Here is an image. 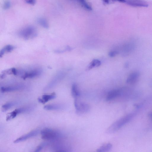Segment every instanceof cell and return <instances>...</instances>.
<instances>
[{"label":"cell","mask_w":152,"mask_h":152,"mask_svg":"<svg viewBox=\"0 0 152 152\" xmlns=\"http://www.w3.org/2000/svg\"><path fill=\"white\" fill-rule=\"evenodd\" d=\"M133 114H129L119 119L108 128L106 132L111 134L115 132L129 122L133 118Z\"/></svg>","instance_id":"obj_1"},{"label":"cell","mask_w":152,"mask_h":152,"mask_svg":"<svg viewBox=\"0 0 152 152\" xmlns=\"http://www.w3.org/2000/svg\"><path fill=\"white\" fill-rule=\"evenodd\" d=\"M40 132L42 139L44 140H54L62 137V134L60 132L50 128L44 129Z\"/></svg>","instance_id":"obj_2"},{"label":"cell","mask_w":152,"mask_h":152,"mask_svg":"<svg viewBox=\"0 0 152 152\" xmlns=\"http://www.w3.org/2000/svg\"><path fill=\"white\" fill-rule=\"evenodd\" d=\"M37 34V31L36 28L31 26H28L24 27L19 32V35L26 40L34 38Z\"/></svg>","instance_id":"obj_3"},{"label":"cell","mask_w":152,"mask_h":152,"mask_svg":"<svg viewBox=\"0 0 152 152\" xmlns=\"http://www.w3.org/2000/svg\"><path fill=\"white\" fill-rule=\"evenodd\" d=\"M74 104L76 113L78 114L86 113L90 110V106L88 104L81 102L77 99H75Z\"/></svg>","instance_id":"obj_4"},{"label":"cell","mask_w":152,"mask_h":152,"mask_svg":"<svg viewBox=\"0 0 152 152\" xmlns=\"http://www.w3.org/2000/svg\"><path fill=\"white\" fill-rule=\"evenodd\" d=\"M61 72L57 74L44 89V91H48L55 86L64 77Z\"/></svg>","instance_id":"obj_5"},{"label":"cell","mask_w":152,"mask_h":152,"mask_svg":"<svg viewBox=\"0 0 152 152\" xmlns=\"http://www.w3.org/2000/svg\"><path fill=\"white\" fill-rule=\"evenodd\" d=\"M39 133L38 130L32 131L27 134L23 135L15 140L14 142V143H17L25 140L29 138L36 136Z\"/></svg>","instance_id":"obj_6"},{"label":"cell","mask_w":152,"mask_h":152,"mask_svg":"<svg viewBox=\"0 0 152 152\" xmlns=\"http://www.w3.org/2000/svg\"><path fill=\"white\" fill-rule=\"evenodd\" d=\"M121 95V89H116L110 91L106 98L107 101H112Z\"/></svg>","instance_id":"obj_7"},{"label":"cell","mask_w":152,"mask_h":152,"mask_svg":"<svg viewBox=\"0 0 152 152\" xmlns=\"http://www.w3.org/2000/svg\"><path fill=\"white\" fill-rule=\"evenodd\" d=\"M32 108L31 106H26L16 109L10 113V116L12 118H14L18 114L30 111Z\"/></svg>","instance_id":"obj_8"},{"label":"cell","mask_w":152,"mask_h":152,"mask_svg":"<svg viewBox=\"0 0 152 152\" xmlns=\"http://www.w3.org/2000/svg\"><path fill=\"white\" fill-rule=\"evenodd\" d=\"M24 87V86L20 85L2 87L1 88V91L2 93L10 92L21 90L23 89Z\"/></svg>","instance_id":"obj_9"},{"label":"cell","mask_w":152,"mask_h":152,"mask_svg":"<svg viewBox=\"0 0 152 152\" xmlns=\"http://www.w3.org/2000/svg\"><path fill=\"white\" fill-rule=\"evenodd\" d=\"M42 73L40 69H35L25 73L22 77L23 79L35 77L40 75Z\"/></svg>","instance_id":"obj_10"},{"label":"cell","mask_w":152,"mask_h":152,"mask_svg":"<svg viewBox=\"0 0 152 152\" xmlns=\"http://www.w3.org/2000/svg\"><path fill=\"white\" fill-rule=\"evenodd\" d=\"M64 105L61 104H51L45 105L44 108L48 110H63Z\"/></svg>","instance_id":"obj_11"},{"label":"cell","mask_w":152,"mask_h":152,"mask_svg":"<svg viewBox=\"0 0 152 152\" xmlns=\"http://www.w3.org/2000/svg\"><path fill=\"white\" fill-rule=\"evenodd\" d=\"M139 76V74L138 72H133L129 75L127 79L126 82L129 84H134L137 81Z\"/></svg>","instance_id":"obj_12"},{"label":"cell","mask_w":152,"mask_h":152,"mask_svg":"<svg viewBox=\"0 0 152 152\" xmlns=\"http://www.w3.org/2000/svg\"><path fill=\"white\" fill-rule=\"evenodd\" d=\"M56 95L55 94H45L42 95V98L38 99L39 102L42 103L44 104L48 101L56 98Z\"/></svg>","instance_id":"obj_13"},{"label":"cell","mask_w":152,"mask_h":152,"mask_svg":"<svg viewBox=\"0 0 152 152\" xmlns=\"http://www.w3.org/2000/svg\"><path fill=\"white\" fill-rule=\"evenodd\" d=\"M120 1L125 2L129 5L137 6H147L148 4L144 2L140 1Z\"/></svg>","instance_id":"obj_14"},{"label":"cell","mask_w":152,"mask_h":152,"mask_svg":"<svg viewBox=\"0 0 152 152\" xmlns=\"http://www.w3.org/2000/svg\"><path fill=\"white\" fill-rule=\"evenodd\" d=\"M71 94L72 96L75 99H77L80 95V92L77 85L73 84L71 88Z\"/></svg>","instance_id":"obj_15"},{"label":"cell","mask_w":152,"mask_h":152,"mask_svg":"<svg viewBox=\"0 0 152 152\" xmlns=\"http://www.w3.org/2000/svg\"><path fill=\"white\" fill-rule=\"evenodd\" d=\"M112 147V144L110 143L104 144L98 148L96 152H107L111 150Z\"/></svg>","instance_id":"obj_16"},{"label":"cell","mask_w":152,"mask_h":152,"mask_svg":"<svg viewBox=\"0 0 152 152\" xmlns=\"http://www.w3.org/2000/svg\"><path fill=\"white\" fill-rule=\"evenodd\" d=\"M14 48V47L11 45H7L5 46L0 50V57H1L5 53L11 51Z\"/></svg>","instance_id":"obj_17"},{"label":"cell","mask_w":152,"mask_h":152,"mask_svg":"<svg viewBox=\"0 0 152 152\" xmlns=\"http://www.w3.org/2000/svg\"><path fill=\"white\" fill-rule=\"evenodd\" d=\"M101 64V62L99 60L96 59H94L87 66V70H89L94 67L99 66Z\"/></svg>","instance_id":"obj_18"},{"label":"cell","mask_w":152,"mask_h":152,"mask_svg":"<svg viewBox=\"0 0 152 152\" xmlns=\"http://www.w3.org/2000/svg\"><path fill=\"white\" fill-rule=\"evenodd\" d=\"M17 104V102H8L2 106V110L4 111H6L15 105Z\"/></svg>","instance_id":"obj_19"},{"label":"cell","mask_w":152,"mask_h":152,"mask_svg":"<svg viewBox=\"0 0 152 152\" xmlns=\"http://www.w3.org/2000/svg\"><path fill=\"white\" fill-rule=\"evenodd\" d=\"M38 23L42 26L45 28H48V24L47 20L44 18H40L37 20Z\"/></svg>","instance_id":"obj_20"},{"label":"cell","mask_w":152,"mask_h":152,"mask_svg":"<svg viewBox=\"0 0 152 152\" xmlns=\"http://www.w3.org/2000/svg\"><path fill=\"white\" fill-rule=\"evenodd\" d=\"M80 3L81 5L86 9L88 10H91V7L84 0L80 1Z\"/></svg>","instance_id":"obj_21"},{"label":"cell","mask_w":152,"mask_h":152,"mask_svg":"<svg viewBox=\"0 0 152 152\" xmlns=\"http://www.w3.org/2000/svg\"><path fill=\"white\" fill-rule=\"evenodd\" d=\"M10 6V2L9 1H6L4 2L3 5V8L5 9H7Z\"/></svg>","instance_id":"obj_22"},{"label":"cell","mask_w":152,"mask_h":152,"mask_svg":"<svg viewBox=\"0 0 152 152\" xmlns=\"http://www.w3.org/2000/svg\"><path fill=\"white\" fill-rule=\"evenodd\" d=\"M71 150L69 148H64L58 150L55 152H71Z\"/></svg>","instance_id":"obj_23"},{"label":"cell","mask_w":152,"mask_h":152,"mask_svg":"<svg viewBox=\"0 0 152 152\" xmlns=\"http://www.w3.org/2000/svg\"><path fill=\"white\" fill-rule=\"evenodd\" d=\"M44 145L43 144L38 146L33 152H40L43 148Z\"/></svg>","instance_id":"obj_24"},{"label":"cell","mask_w":152,"mask_h":152,"mask_svg":"<svg viewBox=\"0 0 152 152\" xmlns=\"http://www.w3.org/2000/svg\"><path fill=\"white\" fill-rule=\"evenodd\" d=\"M26 1L28 3L32 4H34L36 2V1L34 0H26Z\"/></svg>","instance_id":"obj_25"},{"label":"cell","mask_w":152,"mask_h":152,"mask_svg":"<svg viewBox=\"0 0 152 152\" xmlns=\"http://www.w3.org/2000/svg\"><path fill=\"white\" fill-rule=\"evenodd\" d=\"M116 54V52L114 51H111L109 53V55L110 56L113 57Z\"/></svg>","instance_id":"obj_26"},{"label":"cell","mask_w":152,"mask_h":152,"mask_svg":"<svg viewBox=\"0 0 152 152\" xmlns=\"http://www.w3.org/2000/svg\"><path fill=\"white\" fill-rule=\"evenodd\" d=\"M149 116L150 119L152 121V112L149 114Z\"/></svg>","instance_id":"obj_27"},{"label":"cell","mask_w":152,"mask_h":152,"mask_svg":"<svg viewBox=\"0 0 152 152\" xmlns=\"http://www.w3.org/2000/svg\"><path fill=\"white\" fill-rule=\"evenodd\" d=\"M104 3L105 4H108L109 3V1L108 0H105L104 1Z\"/></svg>","instance_id":"obj_28"}]
</instances>
